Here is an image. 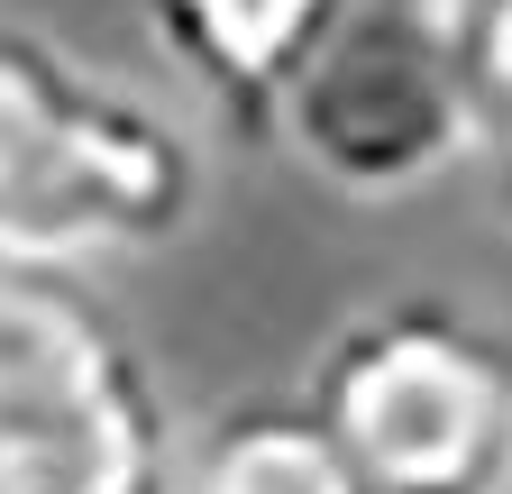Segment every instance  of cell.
<instances>
[{
  "mask_svg": "<svg viewBox=\"0 0 512 494\" xmlns=\"http://www.w3.org/2000/svg\"><path fill=\"white\" fill-rule=\"evenodd\" d=\"M174 494H375L357 458L330 440L302 394H266L220 412L202 440L174 458Z\"/></svg>",
  "mask_w": 512,
  "mask_h": 494,
  "instance_id": "cell-6",
  "label": "cell"
},
{
  "mask_svg": "<svg viewBox=\"0 0 512 494\" xmlns=\"http://www.w3.org/2000/svg\"><path fill=\"white\" fill-rule=\"evenodd\" d=\"M348 0H147V19L183 83H202L238 119H266V101L293 83V65L320 46Z\"/></svg>",
  "mask_w": 512,
  "mask_h": 494,
  "instance_id": "cell-5",
  "label": "cell"
},
{
  "mask_svg": "<svg viewBox=\"0 0 512 494\" xmlns=\"http://www.w3.org/2000/svg\"><path fill=\"white\" fill-rule=\"evenodd\" d=\"M476 119L485 0H348L256 129L339 202H412L467 174Z\"/></svg>",
  "mask_w": 512,
  "mask_h": 494,
  "instance_id": "cell-2",
  "label": "cell"
},
{
  "mask_svg": "<svg viewBox=\"0 0 512 494\" xmlns=\"http://www.w3.org/2000/svg\"><path fill=\"white\" fill-rule=\"evenodd\" d=\"M174 421L74 266L0 257V494H174Z\"/></svg>",
  "mask_w": 512,
  "mask_h": 494,
  "instance_id": "cell-4",
  "label": "cell"
},
{
  "mask_svg": "<svg viewBox=\"0 0 512 494\" xmlns=\"http://www.w3.org/2000/svg\"><path fill=\"white\" fill-rule=\"evenodd\" d=\"M202 211V138L37 19H0V257L119 266Z\"/></svg>",
  "mask_w": 512,
  "mask_h": 494,
  "instance_id": "cell-1",
  "label": "cell"
},
{
  "mask_svg": "<svg viewBox=\"0 0 512 494\" xmlns=\"http://www.w3.org/2000/svg\"><path fill=\"white\" fill-rule=\"evenodd\" d=\"M375 494H512V330L439 293L339 321L302 394Z\"/></svg>",
  "mask_w": 512,
  "mask_h": 494,
  "instance_id": "cell-3",
  "label": "cell"
},
{
  "mask_svg": "<svg viewBox=\"0 0 512 494\" xmlns=\"http://www.w3.org/2000/svg\"><path fill=\"white\" fill-rule=\"evenodd\" d=\"M467 174H476L494 229L512 238V0H485V119H476Z\"/></svg>",
  "mask_w": 512,
  "mask_h": 494,
  "instance_id": "cell-7",
  "label": "cell"
}]
</instances>
